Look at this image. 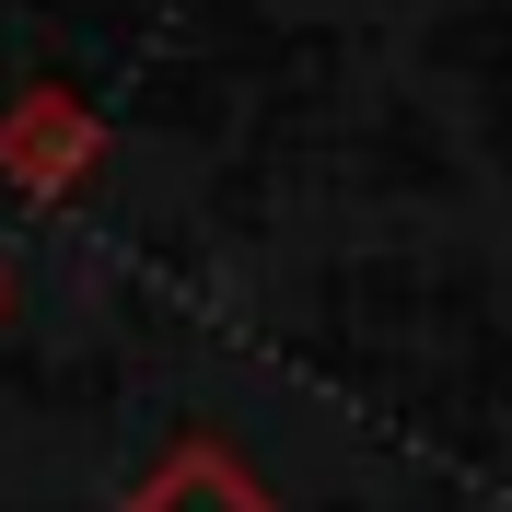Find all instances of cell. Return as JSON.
Returning <instances> with one entry per match:
<instances>
[{
    "label": "cell",
    "instance_id": "cell-1",
    "mask_svg": "<svg viewBox=\"0 0 512 512\" xmlns=\"http://www.w3.org/2000/svg\"><path fill=\"white\" fill-rule=\"evenodd\" d=\"M94 152H105V140H94V117H82L70 94H24L12 117H0V163H12L35 198L82 187V175H94Z\"/></svg>",
    "mask_w": 512,
    "mask_h": 512
},
{
    "label": "cell",
    "instance_id": "cell-2",
    "mask_svg": "<svg viewBox=\"0 0 512 512\" xmlns=\"http://www.w3.org/2000/svg\"><path fill=\"white\" fill-rule=\"evenodd\" d=\"M117 512H280V501L245 478V454H233V443H210V431H198V443H175Z\"/></svg>",
    "mask_w": 512,
    "mask_h": 512
},
{
    "label": "cell",
    "instance_id": "cell-3",
    "mask_svg": "<svg viewBox=\"0 0 512 512\" xmlns=\"http://www.w3.org/2000/svg\"><path fill=\"white\" fill-rule=\"evenodd\" d=\"M0 303H12V280H0Z\"/></svg>",
    "mask_w": 512,
    "mask_h": 512
}]
</instances>
